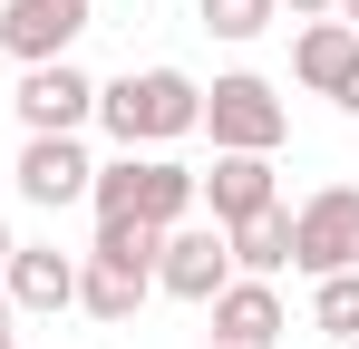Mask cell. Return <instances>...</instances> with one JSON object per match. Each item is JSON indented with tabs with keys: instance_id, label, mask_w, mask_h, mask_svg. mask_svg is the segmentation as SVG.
<instances>
[{
	"instance_id": "1",
	"label": "cell",
	"mask_w": 359,
	"mask_h": 349,
	"mask_svg": "<svg viewBox=\"0 0 359 349\" xmlns=\"http://www.w3.org/2000/svg\"><path fill=\"white\" fill-rule=\"evenodd\" d=\"M97 126L117 136V156H156V146L204 126V88L184 68H126V78L97 88Z\"/></svg>"
},
{
	"instance_id": "2",
	"label": "cell",
	"mask_w": 359,
	"mask_h": 349,
	"mask_svg": "<svg viewBox=\"0 0 359 349\" xmlns=\"http://www.w3.org/2000/svg\"><path fill=\"white\" fill-rule=\"evenodd\" d=\"M156 242H165V233L136 224V214L97 224V242L78 252V310H88V320H136L146 291H156Z\"/></svg>"
},
{
	"instance_id": "3",
	"label": "cell",
	"mask_w": 359,
	"mask_h": 349,
	"mask_svg": "<svg viewBox=\"0 0 359 349\" xmlns=\"http://www.w3.org/2000/svg\"><path fill=\"white\" fill-rule=\"evenodd\" d=\"M88 204H97V224L136 214V224L175 233V224H194L204 194H194V165H175V156H117V165L88 174Z\"/></svg>"
},
{
	"instance_id": "4",
	"label": "cell",
	"mask_w": 359,
	"mask_h": 349,
	"mask_svg": "<svg viewBox=\"0 0 359 349\" xmlns=\"http://www.w3.org/2000/svg\"><path fill=\"white\" fill-rule=\"evenodd\" d=\"M204 136H214V156H282V136H292V107H282V88L272 78H214L204 88Z\"/></svg>"
},
{
	"instance_id": "5",
	"label": "cell",
	"mask_w": 359,
	"mask_h": 349,
	"mask_svg": "<svg viewBox=\"0 0 359 349\" xmlns=\"http://www.w3.org/2000/svg\"><path fill=\"white\" fill-rule=\"evenodd\" d=\"M292 272H311V282L359 272V184H320L292 204Z\"/></svg>"
},
{
	"instance_id": "6",
	"label": "cell",
	"mask_w": 359,
	"mask_h": 349,
	"mask_svg": "<svg viewBox=\"0 0 359 349\" xmlns=\"http://www.w3.org/2000/svg\"><path fill=\"white\" fill-rule=\"evenodd\" d=\"M88 20H97V0H0V58L49 68L88 39Z\"/></svg>"
},
{
	"instance_id": "7",
	"label": "cell",
	"mask_w": 359,
	"mask_h": 349,
	"mask_svg": "<svg viewBox=\"0 0 359 349\" xmlns=\"http://www.w3.org/2000/svg\"><path fill=\"white\" fill-rule=\"evenodd\" d=\"M233 282V242H224V224H175L165 242H156V291L165 301H214V291Z\"/></svg>"
},
{
	"instance_id": "8",
	"label": "cell",
	"mask_w": 359,
	"mask_h": 349,
	"mask_svg": "<svg viewBox=\"0 0 359 349\" xmlns=\"http://www.w3.org/2000/svg\"><path fill=\"white\" fill-rule=\"evenodd\" d=\"M20 126L29 136H78L88 116H97V78L78 68V58H49V68H20Z\"/></svg>"
},
{
	"instance_id": "9",
	"label": "cell",
	"mask_w": 359,
	"mask_h": 349,
	"mask_svg": "<svg viewBox=\"0 0 359 349\" xmlns=\"http://www.w3.org/2000/svg\"><path fill=\"white\" fill-rule=\"evenodd\" d=\"M88 174H97V156H88L78 136H29L20 165H10V184H20V204L59 214V204H88Z\"/></svg>"
},
{
	"instance_id": "10",
	"label": "cell",
	"mask_w": 359,
	"mask_h": 349,
	"mask_svg": "<svg viewBox=\"0 0 359 349\" xmlns=\"http://www.w3.org/2000/svg\"><path fill=\"white\" fill-rule=\"evenodd\" d=\"M0 291H10V310L59 320V310H78V252H59V242H20V252L0 262Z\"/></svg>"
},
{
	"instance_id": "11",
	"label": "cell",
	"mask_w": 359,
	"mask_h": 349,
	"mask_svg": "<svg viewBox=\"0 0 359 349\" xmlns=\"http://www.w3.org/2000/svg\"><path fill=\"white\" fill-rule=\"evenodd\" d=\"M194 194H204L214 224H252V214L282 204V174H272V156H214V165L194 174Z\"/></svg>"
},
{
	"instance_id": "12",
	"label": "cell",
	"mask_w": 359,
	"mask_h": 349,
	"mask_svg": "<svg viewBox=\"0 0 359 349\" xmlns=\"http://www.w3.org/2000/svg\"><path fill=\"white\" fill-rule=\"evenodd\" d=\"M359 68V29L350 20H301V39H292V78L311 88V97H340V78Z\"/></svg>"
},
{
	"instance_id": "13",
	"label": "cell",
	"mask_w": 359,
	"mask_h": 349,
	"mask_svg": "<svg viewBox=\"0 0 359 349\" xmlns=\"http://www.w3.org/2000/svg\"><path fill=\"white\" fill-rule=\"evenodd\" d=\"M204 310H214V340H282V330H292V320H282V291L252 282V272H233Z\"/></svg>"
},
{
	"instance_id": "14",
	"label": "cell",
	"mask_w": 359,
	"mask_h": 349,
	"mask_svg": "<svg viewBox=\"0 0 359 349\" xmlns=\"http://www.w3.org/2000/svg\"><path fill=\"white\" fill-rule=\"evenodd\" d=\"M224 242H233V272H252V282L292 272V204H272L252 224H224Z\"/></svg>"
},
{
	"instance_id": "15",
	"label": "cell",
	"mask_w": 359,
	"mask_h": 349,
	"mask_svg": "<svg viewBox=\"0 0 359 349\" xmlns=\"http://www.w3.org/2000/svg\"><path fill=\"white\" fill-rule=\"evenodd\" d=\"M194 20H204V29H214V39H262V29H272V20H282V0H194Z\"/></svg>"
},
{
	"instance_id": "16",
	"label": "cell",
	"mask_w": 359,
	"mask_h": 349,
	"mask_svg": "<svg viewBox=\"0 0 359 349\" xmlns=\"http://www.w3.org/2000/svg\"><path fill=\"white\" fill-rule=\"evenodd\" d=\"M311 330H330V340H359V272H330V282H311Z\"/></svg>"
},
{
	"instance_id": "17",
	"label": "cell",
	"mask_w": 359,
	"mask_h": 349,
	"mask_svg": "<svg viewBox=\"0 0 359 349\" xmlns=\"http://www.w3.org/2000/svg\"><path fill=\"white\" fill-rule=\"evenodd\" d=\"M330 107H340V116H359V68L340 78V97H330Z\"/></svg>"
},
{
	"instance_id": "18",
	"label": "cell",
	"mask_w": 359,
	"mask_h": 349,
	"mask_svg": "<svg viewBox=\"0 0 359 349\" xmlns=\"http://www.w3.org/2000/svg\"><path fill=\"white\" fill-rule=\"evenodd\" d=\"M282 10H292V20H330V0H282Z\"/></svg>"
},
{
	"instance_id": "19",
	"label": "cell",
	"mask_w": 359,
	"mask_h": 349,
	"mask_svg": "<svg viewBox=\"0 0 359 349\" xmlns=\"http://www.w3.org/2000/svg\"><path fill=\"white\" fill-rule=\"evenodd\" d=\"M330 20H350V29H359V0H330Z\"/></svg>"
},
{
	"instance_id": "20",
	"label": "cell",
	"mask_w": 359,
	"mask_h": 349,
	"mask_svg": "<svg viewBox=\"0 0 359 349\" xmlns=\"http://www.w3.org/2000/svg\"><path fill=\"white\" fill-rule=\"evenodd\" d=\"M214 349H282V340H214Z\"/></svg>"
},
{
	"instance_id": "21",
	"label": "cell",
	"mask_w": 359,
	"mask_h": 349,
	"mask_svg": "<svg viewBox=\"0 0 359 349\" xmlns=\"http://www.w3.org/2000/svg\"><path fill=\"white\" fill-rule=\"evenodd\" d=\"M0 349H20V330H10V320H0Z\"/></svg>"
},
{
	"instance_id": "22",
	"label": "cell",
	"mask_w": 359,
	"mask_h": 349,
	"mask_svg": "<svg viewBox=\"0 0 359 349\" xmlns=\"http://www.w3.org/2000/svg\"><path fill=\"white\" fill-rule=\"evenodd\" d=\"M0 320H20V310H10V291H0Z\"/></svg>"
},
{
	"instance_id": "23",
	"label": "cell",
	"mask_w": 359,
	"mask_h": 349,
	"mask_svg": "<svg viewBox=\"0 0 359 349\" xmlns=\"http://www.w3.org/2000/svg\"><path fill=\"white\" fill-rule=\"evenodd\" d=\"M340 349H359V340H340Z\"/></svg>"
}]
</instances>
